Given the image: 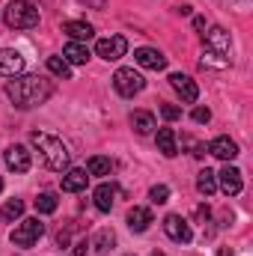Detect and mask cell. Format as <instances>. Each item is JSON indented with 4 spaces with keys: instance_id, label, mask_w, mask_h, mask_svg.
Masks as SVG:
<instances>
[{
    "instance_id": "obj_1",
    "label": "cell",
    "mask_w": 253,
    "mask_h": 256,
    "mask_svg": "<svg viewBox=\"0 0 253 256\" xmlns=\"http://www.w3.org/2000/svg\"><path fill=\"white\" fill-rule=\"evenodd\" d=\"M6 96L15 108L21 110H30V108H39L48 102L51 96V84L39 74H18V78H9L6 80Z\"/></svg>"
},
{
    "instance_id": "obj_2",
    "label": "cell",
    "mask_w": 253,
    "mask_h": 256,
    "mask_svg": "<svg viewBox=\"0 0 253 256\" xmlns=\"http://www.w3.org/2000/svg\"><path fill=\"white\" fill-rule=\"evenodd\" d=\"M30 140H33V146L39 149V155H42V161H45L48 170H54V173L68 170V164H72V152H68V146H66L60 137L45 134V131H33Z\"/></svg>"
},
{
    "instance_id": "obj_3",
    "label": "cell",
    "mask_w": 253,
    "mask_h": 256,
    "mask_svg": "<svg viewBox=\"0 0 253 256\" xmlns=\"http://www.w3.org/2000/svg\"><path fill=\"white\" fill-rule=\"evenodd\" d=\"M3 21L9 30H33V27H39V9L30 0H9Z\"/></svg>"
},
{
    "instance_id": "obj_4",
    "label": "cell",
    "mask_w": 253,
    "mask_h": 256,
    "mask_svg": "<svg viewBox=\"0 0 253 256\" xmlns=\"http://www.w3.org/2000/svg\"><path fill=\"white\" fill-rule=\"evenodd\" d=\"M143 86H146V80H143V74L134 72V68H120V72L114 74V90H116L122 98H134L137 92H143Z\"/></svg>"
},
{
    "instance_id": "obj_5",
    "label": "cell",
    "mask_w": 253,
    "mask_h": 256,
    "mask_svg": "<svg viewBox=\"0 0 253 256\" xmlns=\"http://www.w3.org/2000/svg\"><path fill=\"white\" fill-rule=\"evenodd\" d=\"M42 236H45V224H42L39 218H27V220H21V226L12 232V244H15V248H33Z\"/></svg>"
},
{
    "instance_id": "obj_6",
    "label": "cell",
    "mask_w": 253,
    "mask_h": 256,
    "mask_svg": "<svg viewBox=\"0 0 253 256\" xmlns=\"http://www.w3.org/2000/svg\"><path fill=\"white\" fill-rule=\"evenodd\" d=\"M164 232H167L170 242H176V244H190V238H194V230H190V224L182 214H167V218H164Z\"/></svg>"
},
{
    "instance_id": "obj_7",
    "label": "cell",
    "mask_w": 253,
    "mask_h": 256,
    "mask_svg": "<svg viewBox=\"0 0 253 256\" xmlns=\"http://www.w3.org/2000/svg\"><path fill=\"white\" fill-rule=\"evenodd\" d=\"M126 51H128L126 36H108V39H98V45H96V54H98L102 60H108V63L122 60Z\"/></svg>"
},
{
    "instance_id": "obj_8",
    "label": "cell",
    "mask_w": 253,
    "mask_h": 256,
    "mask_svg": "<svg viewBox=\"0 0 253 256\" xmlns=\"http://www.w3.org/2000/svg\"><path fill=\"white\" fill-rule=\"evenodd\" d=\"M202 39H206V48H208V51H214V54L232 60V39H230V33H226L224 27H212L208 33H202Z\"/></svg>"
},
{
    "instance_id": "obj_9",
    "label": "cell",
    "mask_w": 253,
    "mask_h": 256,
    "mask_svg": "<svg viewBox=\"0 0 253 256\" xmlns=\"http://www.w3.org/2000/svg\"><path fill=\"white\" fill-rule=\"evenodd\" d=\"M3 161H6V167H9L12 173H27V170H30V164H33V158H30L27 146H21V143L9 146V149H6V155H3Z\"/></svg>"
},
{
    "instance_id": "obj_10",
    "label": "cell",
    "mask_w": 253,
    "mask_h": 256,
    "mask_svg": "<svg viewBox=\"0 0 253 256\" xmlns=\"http://www.w3.org/2000/svg\"><path fill=\"white\" fill-rule=\"evenodd\" d=\"M218 188L226 194V196H236V194H242V188H244V182H242V170L226 164V167L218 173Z\"/></svg>"
},
{
    "instance_id": "obj_11",
    "label": "cell",
    "mask_w": 253,
    "mask_h": 256,
    "mask_svg": "<svg viewBox=\"0 0 253 256\" xmlns=\"http://www.w3.org/2000/svg\"><path fill=\"white\" fill-rule=\"evenodd\" d=\"M170 86H173V90L182 96V102H185V104H194V102L200 98V90H196V84L190 80L188 74H182V72H173V74H170Z\"/></svg>"
},
{
    "instance_id": "obj_12",
    "label": "cell",
    "mask_w": 253,
    "mask_h": 256,
    "mask_svg": "<svg viewBox=\"0 0 253 256\" xmlns=\"http://www.w3.org/2000/svg\"><path fill=\"white\" fill-rule=\"evenodd\" d=\"M24 72V57L12 48H3L0 51V74L3 78H18Z\"/></svg>"
},
{
    "instance_id": "obj_13",
    "label": "cell",
    "mask_w": 253,
    "mask_h": 256,
    "mask_svg": "<svg viewBox=\"0 0 253 256\" xmlns=\"http://www.w3.org/2000/svg\"><path fill=\"white\" fill-rule=\"evenodd\" d=\"M134 60H137V66H143V68H152V72H161V68H167V57H164L158 48H137V51H134Z\"/></svg>"
},
{
    "instance_id": "obj_14",
    "label": "cell",
    "mask_w": 253,
    "mask_h": 256,
    "mask_svg": "<svg viewBox=\"0 0 253 256\" xmlns=\"http://www.w3.org/2000/svg\"><path fill=\"white\" fill-rule=\"evenodd\" d=\"M208 152L214 155V158H220V161H236L238 158V143L236 140H230V137H218V140H212L208 143Z\"/></svg>"
},
{
    "instance_id": "obj_15",
    "label": "cell",
    "mask_w": 253,
    "mask_h": 256,
    "mask_svg": "<svg viewBox=\"0 0 253 256\" xmlns=\"http://www.w3.org/2000/svg\"><path fill=\"white\" fill-rule=\"evenodd\" d=\"M155 140H158V152H161L164 158H176V155H179V137H176L173 128H161Z\"/></svg>"
},
{
    "instance_id": "obj_16",
    "label": "cell",
    "mask_w": 253,
    "mask_h": 256,
    "mask_svg": "<svg viewBox=\"0 0 253 256\" xmlns=\"http://www.w3.org/2000/svg\"><path fill=\"white\" fill-rule=\"evenodd\" d=\"M152 224H155V218H152V212H149V208L134 206V208L128 212V226H131V232H146Z\"/></svg>"
},
{
    "instance_id": "obj_17",
    "label": "cell",
    "mask_w": 253,
    "mask_h": 256,
    "mask_svg": "<svg viewBox=\"0 0 253 256\" xmlns=\"http://www.w3.org/2000/svg\"><path fill=\"white\" fill-rule=\"evenodd\" d=\"M86 185H90V176H86V170H80V167L68 170L63 176V191L66 194H80V191H86Z\"/></svg>"
},
{
    "instance_id": "obj_18",
    "label": "cell",
    "mask_w": 253,
    "mask_h": 256,
    "mask_svg": "<svg viewBox=\"0 0 253 256\" xmlns=\"http://www.w3.org/2000/svg\"><path fill=\"white\" fill-rule=\"evenodd\" d=\"M116 194H120V188L116 185H98L96 188V194H92V200H96V208L98 212H110L114 208V202H116Z\"/></svg>"
},
{
    "instance_id": "obj_19",
    "label": "cell",
    "mask_w": 253,
    "mask_h": 256,
    "mask_svg": "<svg viewBox=\"0 0 253 256\" xmlns=\"http://www.w3.org/2000/svg\"><path fill=\"white\" fill-rule=\"evenodd\" d=\"M63 33H68V36H72V42H90V39L96 36L92 24H86V21H66V24H63Z\"/></svg>"
},
{
    "instance_id": "obj_20",
    "label": "cell",
    "mask_w": 253,
    "mask_h": 256,
    "mask_svg": "<svg viewBox=\"0 0 253 256\" xmlns=\"http://www.w3.org/2000/svg\"><path fill=\"white\" fill-rule=\"evenodd\" d=\"M63 60L68 66H84L90 60V48H86L84 42H68L66 51H63Z\"/></svg>"
},
{
    "instance_id": "obj_21",
    "label": "cell",
    "mask_w": 253,
    "mask_h": 256,
    "mask_svg": "<svg viewBox=\"0 0 253 256\" xmlns=\"http://www.w3.org/2000/svg\"><path fill=\"white\" fill-rule=\"evenodd\" d=\"M131 128H134L140 137H146V134H152L158 126H155V116H152L149 110H134V114H131Z\"/></svg>"
},
{
    "instance_id": "obj_22",
    "label": "cell",
    "mask_w": 253,
    "mask_h": 256,
    "mask_svg": "<svg viewBox=\"0 0 253 256\" xmlns=\"http://www.w3.org/2000/svg\"><path fill=\"white\" fill-rule=\"evenodd\" d=\"M196 191L202 194V196H212V194L218 191V173H212L208 167L200 170V176H196Z\"/></svg>"
},
{
    "instance_id": "obj_23",
    "label": "cell",
    "mask_w": 253,
    "mask_h": 256,
    "mask_svg": "<svg viewBox=\"0 0 253 256\" xmlns=\"http://www.w3.org/2000/svg\"><path fill=\"white\" fill-rule=\"evenodd\" d=\"M86 173H90V176H110V173H114V161L104 158V155H96V158H90Z\"/></svg>"
},
{
    "instance_id": "obj_24",
    "label": "cell",
    "mask_w": 253,
    "mask_h": 256,
    "mask_svg": "<svg viewBox=\"0 0 253 256\" xmlns=\"http://www.w3.org/2000/svg\"><path fill=\"white\" fill-rule=\"evenodd\" d=\"M114 244H116L114 230H98V232H96V238H92V248H96L98 254H110V250H114Z\"/></svg>"
},
{
    "instance_id": "obj_25",
    "label": "cell",
    "mask_w": 253,
    "mask_h": 256,
    "mask_svg": "<svg viewBox=\"0 0 253 256\" xmlns=\"http://www.w3.org/2000/svg\"><path fill=\"white\" fill-rule=\"evenodd\" d=\"M21 214H24V202H21V200H9V202L0 208V220H3V224H12V220H18Z\"/></svg>"
},
{
    "instance_id": "obj_26",
    "label": "cell",
    "mask_w": 253,
    "mask_h": 256,
    "mask_svg": "<svg viewBox=\"0 0 253 256\" xmlns=\"http://www.w3.org/2000/svg\"><path fill=\"white\" fill-rule=\"evenodd\" d=\"M57 206H60L57 194H39V200H36V212H39V214H54Z\"/></svg>"
},
{
    "instance_id": "obj_27",
    "label": "cell",
    "mask_w": 253,
    "mask_h": 256,
    "mask_svg": "<svg viewBox=\"0 0 253 256\" xmlns=\"http://www.w3.org/2000/svg\"><path fill=\"white\" fill-rule=\"evenodd\" d=\"M232 63V60H226V57H220V54H214V51H202V60H200V66L202 68H226V66Z\"/></svg>"
},
{
    "instance_id": "obj_28",
    "label": "cell",
    "mask_w": 253,
    "mask_h": 256,
    "mask_svg": "<svg viewBox=\"0 0 253 256\" xmlns=\"http://www.w3.org/2000/svg\"><path fill=\"white\" fill-rule=\"evenodd\" d=\"M48 72H51V74H57V78H63V80L72 78V66L66 63L63 57H48Z\"/></svg>"
},
{
    "instance_id": "obj_29",
    "label": "cell",
    "mask_w": 253,
    "mask_h": 256,
    "mask_svg": "<svg viewBox=\"0 0 253 256\" xmlns=\"http://www.w3.org/2000/svg\"><path fill=\"white\" fill-rule=\"evenodd\" d=\"M149 200H152L155 206H164V202L170 200V188H167V185H155V188L149 191Z\"/></svg>"
},
{
    "instance_id": "obj_30",
    "label": "cell",
    "mask_w": 253,
    "mask_h": 256,
    "mask_svg": "<svg viewBox=\"0 0 253 256\" xmlns=\"http://www.w3.org/2000/svg\"><path fill=\"white\" fill-rule=\"evenodd\" d=\"M161 116H164L167 122H176V120H182V108H176V104H164V108H161Z\"/></svg>"
},
{
    "instance_id": "obj_31",
    "label": "cell",
    "mask_w": 253,
    "mask_h": 256,
    "mask_svg": "<svg viewBox=\"0 0 253 256\" xmlns=\"http://www.w3.org/2000/svg\"><path fill=\"white\" fill-rule=\"evenodd\" d=\"M208 120H212V110H208V108H196V110H194V122L202 126V122H208Z\"/></svg>"
},
{
    "instance_id": "obj_32",
    "label": "cell",
    "mask_w": 253,
    "mask_h": 256,
    "mask_svg": "<svg viewBox=\"0 0 253 256\" xmlns=\"http://www.w3.org/2000/svg\"><path fill=\"white\" fill-rule=\"evenodd\" d=\"M74 256H86V238H84V242H78V244H74Z\"/></svg>"
},
{
    "instance_id": "obj_33",
    "label": "cell",
    "mask_w": 253,
    "mask_h": 256,
    "mask_svg": "<svg viewBox=\"0 0 253 256\" xmlns=\"http://www.w3.org/2000/svg\"><path fill=\"white\" fill-rule=\"evenodd\" d=\"M208 214H212L208 206H200V208H196V218H200V220H208Z\"/></svg>"
},
{
    "instance_id": "obj_34",
    "label": "cell",
    "mask_w": 253,
    "mask_h": 256,
    "mask_svg": "<svg viewBox=\"0 0 253 256\" xmlns=\"http://www.w3.org/2000/svg\"><path fill=\"white\" fill-rule=\"evenodd\" d=\"M68 238H72L68 232H60V236H57V244H60V248H68Z\"/></svg>"
},
{
    "instance_id": "obj_35",
    "label": "cell",
    "mask_w": 253,
    "mask_h": 256,
    "mask_svg": "<svg viewBox=\"0 0 253 256\" xmlns=\"http://www.w3.org/2000/svg\"><path fill=\"white\" fill-rule=\"evenodd\" d=\"M194 27L196 30H206V18H194Z\"/></svg>"
},
{
    "instance_id": "obj_36",
    "label": "cell",
    "mask_w": 253,
    "mask_h": 256,
    "mask_svg": "<svg viewBox=\"0 0 253 256\" xmlns=\"http://www.w3.org/2000/svg\"><path fill=\"white\" fill-rule=\"evenodd\" d=\"M218 256H232V250H230V248H220V250H218Z\"/></svg>"
},
{
    "instance_id": "obj_37",
    "label": "cell",
    "mask_w": 253,
    "mask_h": 256,
    "mask_svg": "<svg viewBox=\"0 0 253 256\" xmlns=\"http://www.w3.org/2000/svg\"><path fill=\"white\" fill-rule=\"evenodd\" d=\"M152 256H167V254H158V250H155V254H152Z\"/></svg>"
},
{
    "instance_id": "obj_38",
    "label": "cell",
    "mask_w": 253,
    "mask_h": 256,
    "mask_svg": "<svg viewBox=\"0 0 253 256\" xmlns=\"http://www.w3.org/2000/svg\"><path fill=\"white\" fill-rule=\"evenodd\" d=\"M0 191H3V179H0Z\"/></svg>"
},
{
    "instance_id": "obj_39",
    "label": "cell",
    "mask_w": 253,
    "mask_h": 256,
    "mask_svg": "<svg viewBox=\"0 0 253 256\" xmlns=\"http://www.w3.org/2000/svg\"><path fill=\"white\" fill-rule=\"evenodd\" d=\"M128 256H134V254H128Z\"/></svg>"
}]
</instances>
